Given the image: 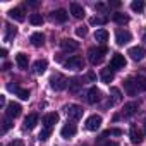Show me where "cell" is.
I'll return each instance as SVG.
<instances>
[{
  "mask_svg": "<svg viewBox=\"0 0 146 146\" xmlns=\"http://www.w3.org/2000/svg\"><path fill=\"white\" fill-rule=\"evenodd\" d=\"M107 52H108L107 46H93V48L88 50V58H90V62H91L93 65H98V64L103 62Z\"/></svg>",
  "mask_w": 146,
  "mask_h": 146,
  "instance_id": "1",
  "label": "cell"
},
{
  "mask_svg": "<svg viewBox=\"0 0 146 146\" xmlns=\"http://www.w3.org/2000/svg\"><path fill=\"white\" fill-rule=\"evenodd\" d=\"M50 86H52V90H55V91H64V90L69 86V81H67V78L62 76V74H53V76L50 78Z\"/></svg>",
  "mask_w": 146,
  "mask_h": 146,
  "instance_id": "2",
  "label": "cell"
},
{
  "mask_svg": "<svg viewBox=\"0 0 146 146\" xmlns=\"http://www.w3.org/2000/svg\"><path fill=\"white\" fill-rule=\"evenodd\" d=\"M64 110H65L67 117L72 120H79L83 117V107H79V105H67Z\"/></svg>",
  "mask_w": 146,
  "mask_h": 146,
  "instance_id": "3",
  "label": "cell"
},
{
  "mask_svg": "<svg viewBox=\"0 0 146 146\" xmlns=\"http://www.w3.org/2000/svg\"><path fill=\"white\" fill-rule=\"evenodd\" d=\"M108 67H110L112 70H120V69H124V67H125V57H124L122 53H115V55L112 57Z\"/></svg>",
  "mask_w": 146,
  "mask_h": 146,
  "instance_id": "4",
  "label": "cell"
},
{
  "mask_svg": "<svg viewBox=\"0 0 146 146\" xmlns=\"http://www.w3.org/2000/svg\"><path fill=\"white\" fill-rule=\"evenodd\" d=\"M65 67L69 70H81V69H84V60L81 57H70L65 62Z\"/></svg>",
  "mask_w": 146,
  "mask_h": 146,
  "instance_id": "5",
  "label": "cell"
},
{
  "mask_svg": "<svg viewBox=\"0 0 146 146\" xmlns=\"http://www.w3.org/2000/svg\"><path fill=\"white\" fill-rule=\"evenodd\" d=\"M131 33L129 31H125V29H117L115 31V41H117V45L119 46H122V45H127L129 41H131Z\"/></svg>",
  "mask_w": 146,
  "mask_h": 146,
  "instance_id": "6",
  "label": "cell"
},
{
  "mask_svg": "<svg viewBox=\"0 0 146 146\" xmlns=\"http://www.w3.org/2000/svg\"><path fill=\"white\" fill-rule=\"evenodd\" d=\"M127 55H129L134 62H139V60H143V58H144L146 52H144V48H143V46H131V48H129V52H127Z\"/></svg>",
  "mask_w": 146,
  "mask_h": 146,
  "instance_id": "7",
  "label": "cell"
},
{
  "mask_svg": "<svg viewBox=\"0 0 146 146\" xmlns=\"http://www.w3.org/2000/svg\"><path fill=\"white\" fill-rule=\"evenodd\" d=\"M60 46H62L64 52H76V50H79V41L70 40V38H65V40L60 41Z\"/></svg>",
  "mask_w": 146,
  "mask_h": 146,
  "instance_id": "8",
  "label": "cell"
},
{
  "mask_svg": "<svg viewBox=\"0 0 146 146\" xmlns=\"http://www.w3.org/2000/svg\"><path fill=\"white\" fill-rule=\"evenodd\" d=\"M102 127V117L100 115H91L86 120V129L88 131H98Z\"/></svg>",
  "mask_w": 146,
  "mask_h": 146,
  "instance_id": "9",
  "label": "cell"
},
{
  "mask_svg": "<svg viewBox=\"0 0 146 146\" xmlns=\"http://www.w3.org/2000/svg\"><path fill=\"white\" fill-rule=\"evenodd\" d=\"M78 132V127H76V124H72V122H67L64 127H62V131H60V134H62V137H65V139H69V137H72Z\"/></svg>",
  "mask_w": 146,
  "mask_h": 146,
  "instance_id": "10",
  "label": "cell"
},
{
  "mask_svg": "<svg viewBox=\"0 0 146 146\" xmlns=\"http://www.w3.org/2000/svg\"><path fill=\"white\" fill-rule=\"evenodd\" d=\"M100 98H102V91H100L98 88H91V90L88 91V95H86V102H88V103H91V105L98 103V102H100Z\"/></svg>",
  "mask_w": 146,
  "mask_h": 146,
  "instance_id": "11",
  "label": "cell"
},
{
  "mask_svg": "<svg viewBox=\"0 0 146 146\" xmlns=\"http://www.w3.org/2000/svg\"><path fill=\"white\" fill-rule=\"evenodd\" d=\"M21 110H23V108H21V105L12 102V103H9V105H7V110H5V112H7V117L16 119V117H19V115H21Z\"/></svg>",
  "mask_w": 146,
  "mask_h": 146,
  "instance_id": "12",
  "label": "cell"
},
{
  "mask_svg": "<svg viewBox=\"0 0 146 146\" xmlns=\"http://www.w3.org/2000/svg\"><path fill=\"white\" fill-rule=\"evenodd\" d=\"M70 14L74 16L76 19H83V17L86 16L83 5H79V4H76V2H72V4H70Z\"/></svg>",
  "mask_w": 146,
  "mask_h": 146,
  "instance_id": "13",
  "label": "cell"
},
{
  "mask_svg": "<svg viewBox=\"0 0 146 146\" xmlns=\"http://www.w3.org/2000/svg\"><path fill=\"white\" fill-rule=\"evenodd\" d=\"M46 67H48V62L46 60H36L33 64V74H36V76L43 74V72L46 70Z\"/></svg>",
  "mask_w": 146,
  "mask_h": 146,
  "instance_id": "14",
  "label": "cell"
},
{
  "mask_svg": "<svg viewBox=\"0 0 146 146\" xmlns=\"http://www.w3.org/2000/svg\"><path fill=\"white\" fill-rule=\"evenodd\" d=\"M67 17H69V14H67V11H64V9H57V11L52 12V19L57 21V23H65Z\"/></svg>",
  "mask_w": 146,
  "mask_h": 146,
  "instance_id": "15",
  "label": "cell"
},
{
  "mask_svg": "<svg viewBox=\"0 0 146 146\" xmlns=\"http://www.w3.org/2000/svg\"><path fill=\"white\" fill-rule=\"evenodd\" d=\"M124 90H125V93H127L129 96H134V95L137 93V86H136L134 79H125V81H124Z\"/></svg>",
  "mask_w": 146,
  "mask_h": 146,
  "instance_id": "16",
  "label": "cell"
},
{
  "mask_svg": "<svg viewBox=\"0 0 146 146\" xmlns=\"http://www.w3.org/2000/svg\"><path fill=\"white\" fill-rule=\"evenodd\" d=\"M129 136H131V143H134V144H141V143H143V134L137 131V127H136V125H132V127H131Z\"/></svg>",
  "mask_w": 146,
  "mask_h": 146,
  "instance_id": "17",
  "label": "cell"
},
{
  "mask_svg": "<svg viewBox=\"0 0 146 146\" xmlns=\"http://www.w3.org/2000/svg\"><path fill=\"white\" fill-rule=\"evenodd\" d=\"M57 122H58V115L53 113V112H52V113H46V115L43 117V124H45V127H50V129H52Z\"/></svg>",
  "mask_w": 146,
  "mask_h": 146,
  "instance_id": "18",
  "label": "cell"
},
{
  "mask_svg": "<svg viewBox=\"0 0 146 146\" xmlns=\"http://www.w3.org/2000/svg\"><path fill=\"white\" fill-rule=\"evenodd\" d=\"M110 95H112L110 105H117V103H120V102H122V93H120V90H119V88L112 86V88H110Z\"/></svg>",
  "mask_w": 146,
  "mask_h": 146,
  "instance_id": "19",
  "label": "cell"
},
{
  "mask_svg": "<svg viewBox=\"0 0 146 146\" xmlns=\"http://www.w3.org/2000/svg\"><path fill=\"white\" fill-rule=\"evenodd\" d=\"M137 108H139V105L136 102H129V103L124 105V115L125 117H131V115H134L137 112Z\"/></svg>",
  "mask_w": 146,
  "mask_h": 146,
  "instance_id": "20",
  "label": "cell"
},
{
  "mask_svg": "<svg viewBox=\"0 0 146 146\" xmlns=\"http://www.w3.org/2000/svg\"><path fill=\"white\" fill-rule=\"evenodd\" d=\"M100 78H102V81H103L105 84H110V83L113 81V70H112L110 67L103 69V70H102V74H100Z\"/></svg>",
  "mask_w": 146,
  "mask_h": 146,
  "instance_id": "21",
  "label": "cell"
},
{
  "mask_svg": "<svg viewBox=\"0 0 146 146\" xmlns=\"http://www.w3.org/2000/svg\"><path fill=\"white\" fill-rule=\"evenodd\" d=\"M9 17H11V19H16V21H19V23H23V21H24V11L19 9V7L11 9V11H9Z\"/></svg>",
  "mask_w": 146,
  "mask_h": 146,
  "instance_id": "22",
  "label": "cell"
},
{
  "mask_svg": "<svg viewBox=\"0 0 146 146\" xmlns=\"http://www.w3.org/2000/svg\"><path fill=\"white\" fill-rule=\"evenodd\" d=\"M31 43H33V46H43V45H45V35H41V33H33V35H31Z\"/></svg>",
  "mask_w": 146,
  "mask_h": 146,
  "instance_id": "23",
  "label": "cell"
},
{
  "mask_svg": "<svg viewBox=\"0 0 146 146\" xmlns=\"http://www.w3.org/2000/svg\"><path fill=\"white\" fill-rule=\"evenodd\" d=\"M36 124H38V115H36V113L28 115V117H26V120H24V127H26V129H33Z\"/></svg>",
  "mask_w": 146,
  "mask_h": 146,
  "instance_id": "24",
  "label": "cell"
},
{
  "mask_svg": "<svg viewBox=\"0 0 146 146\" xmlns=\"http://www.w3.org/2000/svg\"><path fill=\"white\" fill-rule=\"evenodd\" d=\"M95 40L100 41V43H107L108 41V31L107 29H98L95 33Z\"/></svg>",
  "mask_w": 146,
  "mask_h": 146,
  "instance_id": "25",
  "label": "cell"
},
{
  "mask_svg": "<svg viewBox=\"0 0 146 146\" xmlns=\"http://www.w3.org/2000/svg\"><path fill=\"white\" fill-rule=\"evenodd\" d=\"M16 62L21 69H28V55L26 53H17L16 55Z\"/></svg>",
  "mask_w": 146,
  "mask_h": 146,
  "instance_id": "26",
  "label": "cell"
},
{
  "mask_svg": "<svg viewBox=\"0 0 146 146\" xmlns=\"http://www.w3.org/2000/svg\"><path fill=\"white\" fill-rule=\"evenodd\" d=\"M81 86H83V81H81V79H78V78H76V79H72V81L69 83V90H70L72 93H78Z\"/></svg>",
  "mask_w": 146,
  "mask_h": 146,
  "instance_id": "27",
  "label": "cell"
},
{
  "mask_svg": "<svg viewBox=\"0 0 146 146\" xmlns=\"http://www.w3.org/2000/svg\"><path fill=\"white\" fill-rule=\"evenodd\" d=\"M113 21H115L117 24H127V23H129V17H127L125 14H122V12H115V14H113Z\"/></svg>",
  "mask_w": 146,
  "mask_h": 146,
  "instance_id": "28",
  "label": "cell"
},
{
  "mask_svg": "<svg viewBox=\"0 0 146 146\" xmlns=\"http://www.w3.org/2000/svg\"><path fill=\"white\" fill-rule=\"evenodd\" d=\"M144 7H146V4L143 2V0H134V2L131 4V9H132L134 12H143Z\"/></svg>",
  "mask_w": 146,
  "mask_h": 146,
  "instance_id": "29",
  "label": "cell"
},
{
  "mask_svg": "<svg viewBox=\"0 0 146 146\" xmlns=\"http://www.w3.org/2000/svg\"><path fill=\"white\" fill-rule=\"evenodd\" d=\"M107 21H108V19L103 17V16H95V17L90 19V24H93V26H95V24H96V26H103V24H107Z\"/></svg>",
  "mask_w": 146,
  "mask_h": 146,
  "instance_id": "30",
  "label": "cell"
},
{
  "mask_svg": "<svg viewBox=\"0 0 146 146\" xmlns=\"http://www.w3.org/2000/svg\"><path fill=\"white\" fill-rule=\"evenodd\" d=\"M29 23H31L33 26H41V24H43L41 14H31V16H29Z\"/></svg>",
  "mask_w": 146,
  "mask_h": 146,
  "instance_id": "31",
  "label": "cell"
},
{
  "mask_svg": "<svg viewBox=\"0 0 146 146\" xmlns=\"http://www.w3.org/2000/svg\"><path fill=\"white\" fill-rule=\"evenodd\" d=\"M134 83H136L137 90H141V91H146V78H144V76H137V78L134 79Z\"/></svg>",
  "mask_w": 146,
  "mask_h": 146,
  "instance_id": "32",
  "label": "cell"
},
{
  "mask_svg": "<svg viewBox=\"0 0 146 146\" xmlns=\"http://www.w3.org/2000/svg\"><path fill=\"white\" fill-rule=\"evenodd\" d=\"M16 33H17V29H16V28H12V26H7V33H5L4 40H5V41H11V40L16 36Z\"/></svg>",
  "mask_w": 146,
  "mask_h": 146,
  "instance_id": "33",
  "label": "cell"
},
{
  "mask_svg": "<svg viewBox=\"0 0 146 146\" xmlns=\"http://www.w3.org/2000/svg\"><path fill=\"white\" fill-rule=\"evenodd\" d=\"M50 134H52V129H50V127H43V129H41V132H40V136H38V137H40V139H41V141H46V139H48V137H50Z\"/></svg>",
  "mask_w": 146,
  "mask_h": 146,
  "instance_id": "34",
  "label": "cell"
},
{
  "mask_svg": "<svg viewBox=\"0 0 146 146\" xmlns=\"http://www.w3.org/2000/svg\"><path fill=\"white\" fill-rule=\"evenodd\" d=\"M12 127V122H11V117H5L4 122H2V134H5L9 129Z\"/></svg>",
  "mask_w": 146,
  "mask_h": 146,
  "instance_id": "35",
  "label": "cell"
},
{
  "mask_svg": "<svg viewBox=\"0 0 146 146\" xmlns=\"http://www.w3.org/2000/svg\"><path fill=\"white\" fill-rule=\"evenodd\" d=\"M76 35L84 38V36L88 35V28H86V26H78V29H76Z\"/></svg>",
  "mask_w": 146,
  "mask_h": 146,
  "instance_id": "36",
  "label": "cell"
},
{
  "mask_svg": "<svg viewBox=\"0 0 146 146\" xmlns=\"http://www.w3.org/2000/svg\"><path fill=\"white\" fill-rule=\"evenodd\" d=\"M17 96H19L21 100H29V91H28V90H23V88H21V90L17 91Z\"/></svg>",
  "mask_w": 146,
  "mask_h": 146,
  "instance_id": "37",
  "label": "cell"
},
{
  "mask_svg": "<svg viewBox=\"0 0 146 146\" xmlns=\"http://www.w3.org/2000/svg\"><path fill=\"white\" fill-rule=\"evenodd\" d=\"M110 134H113V136H120V134H122V131H120V129H110V131H107L103 136H110Z\"/></svg>",
  "mask_w": 146,
  "mask_h": 146,
  "instance_id": "38",
  "label": "cell"
},
{
  "mask_svg": "<svg viewBox=\"0 0 146 146\" xmlns=\"http://www.w3.org/2000/svg\"><path fill=\"white\" fill-rule=\"evenodd\" d=\"M7 88H9V91H14V93H16V95H17V91H19V90H21V88H19V86H17V84H9V86H7Z\"/></svg>",
  "mask_w": 146,
  "mask_h": 146,
  "instance_id": "39",
  "label": "cell"
},
{
  "mask_svg": "<svg viewBox=\"0 0 146 146\" xmlns=\"http://www.w3.org/2000/svg\"><path fill=\"white\" fill-rule=\"evenodd\" d=\"M7 146H24V143H23V141H19V139H16V141H12V143H9Z\"/></svg>",
  "mask_w": 146,
  "mask_h": 146,
  "instance_id": "40",
  "label": "cell"
},
{
  "mask_svg": "<svg viewBox=\"0 0 146 146\" xmlns=\"http://www.w3.org/2000/svg\"><path fill=\"white\" fill-rule=\"evenodd\" d=\"M0 105H2V107H7V103H5V96H4V95L0 96Z\"/></svg>",
  "mask_w": 146,
  "mask_h": 146,
  "instance_id": "41",
  "label": "cell"
},
{
  "mask_svg": "<svg viewBox=\"0 0 146 146\" xmlns=\"http://www.w3.org/2000/svg\"><path fill=\"white\" fill-rule=\"evenodd\" d=\"M2 69H4V70H9V69H11V64H9V62H5V64L2 65Z\"/></svg>",
  "mask_w": 146,
  "mask_h": 146,
  "instance_id": "42",
  "label": "cell"
},
{
  "mask_svg": "<svg viewBox=\"0 0 146 146\" xmlns=\"http://www.w3.org/2000/svg\"><path fill=\"white\" fill-rule=\"evenodd\" d=\"M86 78H88L90 81H93V79H95V74H93V72H88V76H86Z\"/></svg>",
  "mask_w": 146,
  "mask_h": 146,
  "instance_id": "43",
  "label": "cell"
},
{
  "mask_svg": "<svg viewBox=\"0 0 146 146\" xmlns=\"http://www.w3.org/2000/svg\"><path fill=\"white\" fill-rule=\"evenodd\" d=\"M96 9H98V11H103V9H105V5H103V4H96Z\"/></svg>",
  "mask_w": 146,
  "mask_h": 146,
  "instance_id": "44",
  "label": "cell"
},
{
  "mask_svg": "<svg viewBox=\"0 0 146 146\" xmlns=\"http://www.w3.org/2000/svg\"><path fill=\"white\" fill-rule=\"evenodd\" d=\"M28 5H31V7H36V5H38V2H28Z\"/></svg>",
  "mask_w": 146,
  "mask_h": 146,
  "instance_id": "45",
  "label": "cell"
},
{
  "mask_svg": "<svg viewBox=\"0 0 146 146\" xmlns=\"http://www.w3.org/2000/svg\"><path fill=\"white\" fill-rule=\"evenodd\" d=\"M103 146H117V143H107V144H103Z\"/></svg>",
  "mask_w": 146,
  "mask_h": 146,
  "instance_id": "46",
  "label": "cell"
},
{
  "mask_svg": "<svg viewBox=\"0 0 146 146\" xmlns=\"http://www.w3.org/2000/svg\"><path fill=\"white\" fill-rule=\"evenodd\" d=\"M144 134H146V122H144Z\"/></svg>",
  "mask_w": 146,
  "mask_h": 146,
  "instance_id": "47",
  "label": "cell"
},
{
  "mask_svg": "<svg viewBox=\"0 0 146 146\" xmlns=\"http://www.w3.org/2000/svg\"><path fill=\"white\" fill-rule=\"evenodd\" d=\"M144 41H146V35H144Z\"/></svg>",
  "mask_w": 146,
  "mask_h": 146,
  "instance_id": "48",
  "label": "cell"
}]
</instances>
